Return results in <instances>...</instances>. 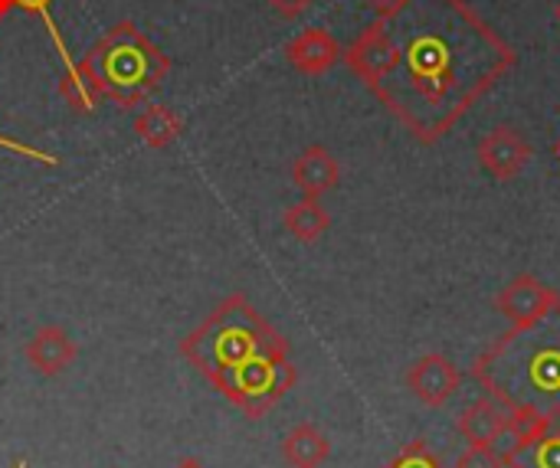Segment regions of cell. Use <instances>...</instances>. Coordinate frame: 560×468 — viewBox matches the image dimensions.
Masks as SVG:
<instances>
[{"label": "cell", "mask_w": 560, "mask_h": 468, "mask_svg": "<svg viewBox=\"0 0 560 468\" xmlns=\"http://www.w3.org/2000/svg\"><path fill=\"white\" fill-rule=\"evenodd\" d=\"M59 95H62V98L69 102V108L79 112V115H89V112L98 105V98H102L95 79H92L89 69H85L82 62H75V59H66V69H62V75H59Z\"/></svg>", "instance_id": "cell-16"}, {"label": "cell", "mask_w": 560, "mask_h": 468, "mask_svg": "<svg viewBox=\"0 0 560 468\" xmlns=\"http://www.w3.org/2000/svg\"><path fill=\"white\" fill-rule=\"evenodd\" d=\"M558 161H560V141H558Z\"/></svg>", "instance_id": "cell-26"}, {"label": "cell", "mask_w": 560, "mask_h": 468, "mask_svg": "<svg viewBox=\"0 0 560 468\" xmlns=\"http://www.w3.org/2000/svg\"><path fill=\"white\" fill-rule=\"evenodd\" d=\"M135 131L148 148H167L184 134V118L171 105H144L135 118Z\"/></svg>", "instance_id": "cell-14"}, {"label": "cell", "mask_w": 560, "mask_h": 468, "mask_svg": "<svg viewBox=\"0 0 560 468\" xmlns=\"http://www.w3.org/2000/svg\"><path fill=\"white\" fill-rule=\"evenodd\" d=\"M472 381L509 413L560 417V302L545 318L492 341L476 358Z\"/></svg>", "instance_id": "cell-3"}, {"label": "cell", "mask_w": 560, "mask_h": 468, "mask_svg": "<svg viewBox=\"0 0 560 468\" xmlns=\"http://www.w3.org/2000/svg\"><path fill=\"white\" fill-rule=\"evenodd\" d=\"M509 426H512V413L489 394L472 400L459 417V433L466 436L469 446H499Z\"/></svg>", "instance_id": "cell-9"}, {"label": "cell", "mask_w": 560, "mask_h": 468, "mask_svg": "<svg viewBox=\"0 0 560 468\" xmlns=\"http://www.w3.org/2000/svg\"><path fill=\"white\" fill-rule=\"evenodd\" d=\"M456 468H505V456L499 446H469Z\"/></svg>", "instance_id": "cell-18"}, {"label": "cell", "mask_w": 560, "mask_h": 468, "mask_svg": "<svg viewBox=\"0 0 560 468\" xmlns=\"http://www.w3.org/2000/svg\"><path fill=\"white\" fill-rule=\"evenodd\" d=\"M49 3L52 0H13V7H20V10H26V13H39L43 16V23L49 26V33L56 36V26H52V20H49ZM59 39V36H56ZM62 43V39H59Z\"/></svg>", "instance_id": "cell-20"}, {"label": "cell", "mask_w": 560, "mask_h": 468, "mask_svg": "<svg viewBox=\"0 0 560 468\" xmlns=\"http://www.w3.org/2000/svg\"><path fill=\"white\" fill-rule=\"evenodd\" d=\"M560 302V295L555 289H548L545 282H538L535 276H515L495 299L499 315L512 325V328H525L538 318H545L555 305Z\"/></svg>", "instance_id": "cell-5"}, {"label": "cell", "mask_w": 560, "mask_h": 468, "mask_svg": "<svg viewBox=\"0 0 560 468\" xmlns=\"http://www.w3.org/2000/svg\"><path fill=\"white\" fill-rule=\"evenodd\" d=\"M384 468H443V463L423 440H417V443L404 446Z\"/></svg>", "instance_id": "cell-17"}, {"label": "cell", "mask_w": 560, "mask_h": 468, "mask_svg": "<svg viewBox=\"0 0 560 468\" xmlns=\"http://www.w3.org/2000/svg\"><path fill=\"white\" fill-rule=\"evenodd\" d=\"M341 59L420 144H436L515 69L518 52L466 0H397Z\"/></svg>", "instance_id": "cell-1"}, {"label": "cell", "mask_w": 560, "mask_h": 468, "mask_svg": "<svg viewBox=\"0 0 560 468\" xmlns=\"http://www.w3.org/2000/svg\"><path fill=\"white\" fill-rule=\"evenodd\" d=\"M79 62L95 79L102 98L115 102L118 108L141 105L171 72L167 52L131 20H121L98 36Z\"/></svg>", "instance_id": "cell-4"}, {"label": "cell", "mask_w": 560, "mask_h": 468, "mask_svg": "<svg viewBox=\"0 0 560 468\" xmlns=\"http://www.w3.org/2000/svg\"><path fill=\"white\" fill-rule=\"evenodd\" d=\"M394 3H397V0H371V7H374L377 13H381V10H387V7H394Z\"/></svg>", "instance_id": "cell-22"}, {"label": "cell", "mask_w": 560, "mask_h": 468, "mask_svg": "<svg viewBox=\"0 0 560 468\" xmlns=\"http://www.w3.org/2000/svg\"><path fill=\"white\" fill-rule=\"evenodd\" d=\"M555 16H558V23H560V0H558V7H555Z\"/></svg>", "instance_id": "cell-25"}, {"label": "cell", "mask_w": 560, "mask_h": 468, "mask_svg": "<svg viewBox=\"0 0 560 468\" xmlns=\"http://www.w3.org/2000/svg\"><path fill=\"white\" fill-rule=\"evenodd\" d=\"M292 184L302 190V197H322L328 190H335L341 184V164L335 161V154L322 144L305 148L295 164H292Z\"/></svg>", "instance_id": "cell-10"}, {"label": "cell", "mask_w": 560, "mask_h": 468, "mask_svg": "<svg viewBox=\"0 0 560 468\" xmlns=\"http://www.w3.org/2000/svg\"><path fill=\"white\" fill-rule=\"evenodd\" d=\"M404 381H407L410 394L420 403H427V407H446L453 400V394L459 390L463 374H459V367L450 358H443V354H423L420 361H413L407 367V377Z\"/></svg>", "instance_id": "cell-7"}, {"label": "cell", "mask_w": 560, "mask_h": 468, "mask_svg": "<svg viewBox=\"0 0 560 468\" xmlns=\"http://www.w3.org/2000/svg\"><path fill=\"white\" fill-rule=\"evenodd\" d=\"M476 154H479L482 171H486L492 180L505 184V180L518 177V174L528 167V161H532V144H528V138H525L522 131H515V128H509V125H499V128H492V131L479 141Z\"/></svg>", "instance_id": "cell-6"}, {"label": "cell", "mask_w": 560, "mask_h": 468, "mask_svg": "<svg viewBox=\"0 0 560 468\" xmlns=\"http://www.w3.org/2000/svg\"><path fill=\"white\" fill-rule=\"evenodd\" d=\"M341 56H345L341 43H338L328 30H322V26H308V30H302L295 39L285 43V59H289V66L299 69V72H305V75H322V72H328L331 66L341 62Z\"/></svg>", "instance_id": "cell-8"}, {"label": "cell", "mask_w": 560, "mask_h": 468, "mask_svg": "<svg viewBox=\"0 0 560 468\" xmlns=\"http://www.w3.org/2000/svg\"><path fill=\"white\" fill-rule=\"evenodd\" d=\"M279 16H285V20H295V16H302L308 7H315V0H266Z\"/></svg>", "instance_id": "cell-19"}, {"label": "cell", "mask_w": 560, "mask_h": 468, "mask_svg": "<svg viewBox=\"0 0 560 468\" xmlns=\"http://www.w3.org/2000/svg\"><path fill=\"white\" fill-rule=\"evenodd\" d=\"M502 456H505V468H560V417H555L532 440L505 443Z\"/></svg>", "instance_id": "cell-12"}, {"label": "cell", "mask_w": 560, "mask_h": 468, "mask_svg": "<svg viewBox=\"0 0 560 468\" xmlns=\"http://www.w3.org/2000/svg\"><path fill=\"white\" fill-rule=\"evenodd\" d=\"M10 7H13V0H0V16H3V13H7Z\"/></svg>", "instance_id": "cell-23"}, {"label": "cell", "mask_w": 560, "mask_h": 468, "mask_svg": "<svg viewBox=\"0 0 560 468\" xmlns=\"http://www.w3.org/2000/svg\"><path fill=\"white\" fill-rule=\"evenodd\" d=\"M282 226L299 239V243H315L328 233L331 217L328 210L315 200V197H302L299 203H292L282 217Z\"/></svg>", "instance_id": "cell-15"}, {"label": "cell", "mask_w": 560, "mask_h": 468, "mask_svg": "<svg viewBox=\"0 0 560 468\" xmlns=\"http://www.w3.org/2000/svg\"><path fill=\"white\" fill-rule=\"evenodd\" d=\"M177 468H203V466H200V463H194V459H190V463H184V466H177Z\"/></svg>", "instance_id": "cell-24"}, {"label": "cell", "mask_w": 560, "mask_h": 468, "mask_svg": "<svg viewBox=\"0 0 560 468\" xmlns=\"http://www.w3.org/2000/svg\"><path fill=\"white\" fill-rule=\"evenodd\" d=\"M0 148H10V151H16V154L36 157V161H43V164H56V157H46V154H39V151H33V148H23V144H16V141H7V138H0Z\"/></svg>", "instance_id": "cell-21"}, {"label": "cell", "mask_w": 560, "mask_h": 468, "mask_svg": "<svg viewBox=\"0 0 560 468\" xmlns=\"http://www.w3.org/2000/svg\"><path fill=\"white\" fill-rule=\"evenodd\" d=\"M180 354L249 420L266 417L299 381L289 341L246 295L220 302L184 341Z\"/></svg>", "instance_id": "cell-2"}, {"label": "cell", "mask_w": 560, "mask_h": 468, "mask_svg": "<svg viewBox=\"0 0 560 468\" xmlns=\"http://www.w3.org/2000/svg\"><path fill=\"white\" fill-rule=\"evenodd\" d=\"M23 354H26V361H30L39 374L56 377V374H62V371L79 358V348H75V341L69 338L66 328L46 325V328H39V331L26 341Z\"/></svg>", "instance_id": "cell-11"}, {"label": "cell", "mask_w": 560, "mask_h": 468, "mask_svg": "<svg viewBox=\"0 0 560 468\" xmlns=\"http://www.w3.org/2000/svg\"><path fill=\"white\" fill-rule=\"evenodd\" d=\"M328 456H331V443L315 423H299L282 440V459L292 468H322Z\"/></svg>", "instance_id": "cell-13"}]
</instances>
